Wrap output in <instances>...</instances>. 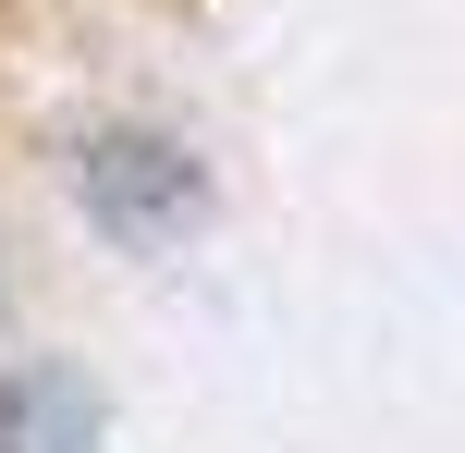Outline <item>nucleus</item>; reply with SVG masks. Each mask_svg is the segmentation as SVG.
I'll use <instances>...</instances> for the list:
<instances>
[{
    "mask_svg": "<svg viewBox=\"0 0 465 453\" xmlns=\"http://www.w3.org/2000/svg\"><path fill=\"white\" fill-rule=\"evenodd\" d=\"M74 184H86V221L111 245H172L196 209H209V172L184 160L172 135H135V123H111V135H86V160H74Z\"/></svg>",
    "mask_w": 465,
    "mask_h": 453,
    "instance_id": "nucleus-1",
    "label": "nucleus"
},
{
    "mask_svg": "<svg viewBox=\"0 0 465 453\" xmlns=\"http://www.w3.org/2000/svg\"><path fill=\"white\" fill-rule=\"evenodd\" d=\"M111 417L74 368H0V453H98Z\"/></svg>",
    "mask_w": 465,
    "mask_h": 453,
    "instance_id": "nucleus-2",
    "label": "nucleus"
}]
</instances>
